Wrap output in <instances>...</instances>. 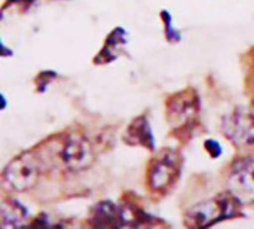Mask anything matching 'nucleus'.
<instances>
[{"instance_id": "f03ea898", "label": "nucleus", "mask_w": 254, "mask_h": 229, "mask_svg": "<svg viewBox=\"0 0 254 229\" xmlns=\"http://www.w3.org/2000/svg\"><path fill=\"white\" fill-rule=\"evenodd\" d=\"M61 159L64 165L71 171L88 168L92 162V149L89 142L82 134H70L63 145Z\"/></svg>"}, {"instance_id": "423d86ee", "label": "nucleus", "mask_w": 254, "mask_h": 229, "mask_svg": "<svg viewBox=\"0 0 254 229\" xmlns=\"http://www.w3.org/2000/svg\"><path fill=\"white\" fill-rule=\"evenodd\" d=\"M4 106H6V101H4V98L0 95V109H3Z\"/></svg>"}, {"instance_id": "f257e3e1", "label": "nucleus", "mask_w": 254, "mask_h": 229, "mask_svg": "<svg viewBox=\"0 0 254 229\" xmlns=\"http://www.w3.org/2000/svg\"><path fill=\"white\" fill-rule=\"evenodd\" d=\"M39 171L40 168L36 158L30 153H24L15 158L6 167L3 173V180L10 189L24 192L36 185L39 179Z\"/></svg>"}, {"instance_id": "7ed1b4c3", "label": "nucleus", "mask_w": 254, "mask_h": 229, "mask_svg": "<svg viewBox=\"0 0 254 229\" xmlns=\"http://www.w3.org/2000/svg\"><path fill=\"white\" fill-rule=\"evenodd\" d=\"M174 168H176V167H174V164H173V159H171V161H170V159L167 161V159H164V158L158 159V161L153 164L152 170H150V183H152L155 188H158V189L167 186V185L170 183V180L173 179Z\"/></svg>"}, {"instance_id": "20e7f679", "label": "nucleus", "mask_w": 254, "mask_h": 229, "mask_svg": "<svg viewBox=\"0 0 254 229\" xmlns=\"http://www.w3.org/2000/svg\"><path fill=\"white\" fill-rule=\"evenodd\" d=\"M25 216V210L19 207L16 203H6L0 209V218L3 219V224L6 227H16L22 222Z\"/></svg>"}, {"instance_id": "39448f33", "label": "nucleus", "mask_w": 254, "mask_h": 229, "mask_svg": "<svg viewBox=\"0 0 254 229\" xmlns=\"http://www.w3.org/2000/svg\"><path fill=\"white\" fill-rule=\"evenodd\" d=\"M0 55H10V51L0 43Z\"/></svg>"}]
</instances>
